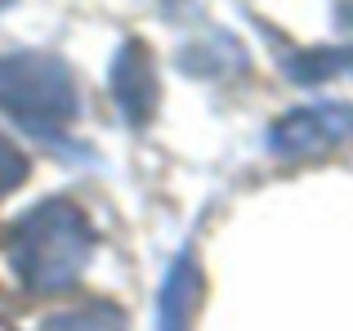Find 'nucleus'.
Instances as JSON below:
<instances>
[{
  "instance_id": "f257e3e1",
  "label": "nucleus",
  "mask_w": 353,
  "mask_h": 331,
  "mask_svg": "<svg viewBox=\"0 0 353 331\" xmlns=\"http://www.w3.org/2000/svg\"><path fill=\"white\" fill-rule=\"evenodd\" d=\"M5 246L23 287L36 296H54L85 273L90 255H94V228L72 201L54 197L32 206L23 219H14Z\"/></svg>"
},
{
  "instance_id": "f03ea898",
  "label": "nucleus",
  "mask_w": 353,
  "mask_h": 331,
  "mask_svg": "<svg viewBox=\"0 0 353 331\" xmlns=\"http://www.w3.org/2000/svg\"><path fill=\"white\" fill-rule=\"evenodd\" d=\"M0 112L36 134H59L77 117L72 72L50 54H0Z\"/></svg>"
},
{
  "instance_id": "7ed1b4c3",
  "label": "nucleus",
  "mask_w": 353,
  "mask_h": 331,
  "mask_svg": "<svg viewBox=\"0 0 353 331\" xmlns=\"http://www.w3.org/2000/svg\"><path fill=\"white\" fill-rule=\"evenodd\" d=\"M349 139H353V103H340V99L295 108L268 130V148L277 157H313V152L340 148Z\"/></svg>"
},
{
  "instance_id": "20e7f679",
  "label": "nucleus",
  "mask_w": 353,
  "mask_h": 331,
  "mask_svg": "<svg viewBox=\"0 0 353 331\" xmlns=\"http://www.w3.org/2000/svg\"><path fill=\"white\" fill-rule=\"evenodd\" d=\"M108 86H112V99L121 108V121L125 126H148L157 117V103H161V77H157V59L143 41H125L112 59V72H108Z\"/></svg>"
},
{
  "instance_id": "39448f33",
  "label": "nucleus",
  "mask_w": 353,
  "mask_h": 331,
  "mask_svg": "<svg viewBox=\"0 0 353 331\" xmlns=\"http://www.w3.org/2000/svg\"><path fill=\"white\" fill-rule=\"evenodd\" d=\"M197 309H201V269L192 251H179L174 264L165 269L161 287V331H197Z\"/></svg>"
},
{
  "instance_id": "423d86ee",
  "label": "nucleus",
  "mask_w": 353,
  "mask_h": 331,
  "mask_svg": "<svg viewBox=\"0 0 353 331\" xmlns=\"http://www.w3.org/2000/svg\"><path fill=\"white\" fill-rule=\"evenodd\" d=\"M286 77L295 86H322L336 77H353V45H318V50L286 54Z\"/></svg>"
},
{
  "instance_id": "0eeeda50",
  "label": "nucleus",
  "mask_w": 353,
  "mask_h": 331,
  "mask_svg": "<svg viewBox=\"0 0 353 331\" xmlns=\"http://www.w3.org/2000/svg\"><path fill=\"white\" fill-rule=\"evenodd\" d=\"M45 331H125V318L112 305H90V309H77V314L50 318Z\"/></svg>"
},
{
  "instance_id": "6e6552de",
  "label": "nucleus",
  "mask_w": 353,
  "mask_h": 331,
  "mask_svg": "<svg viewBox=\"0 0 353 331\" xmlns=\"http://www.w3.org/2000/svg\"><path fill=\"white\" fill-rule=\"evenodd\" d=\"M23 179H27L23 148H18L14 139H5V134H0V197H9L14 188H23Z\"/></svg>"
},
{
  "instance_id": "1a4fd4ad",
  "label": "nucleus",
  "mask_w": 353,
  "mask_h": 331,
  "mask_svg": "<svg viewBox=\"0 0 353 331\" xmlns=\"http://www.w3.org/2000/svg\"><path fill=\"white\" fill-rule=\"evenodd\" d=\"M9 5H14V0H0V9H9Z\"/></svg>"
}]
</instances>
